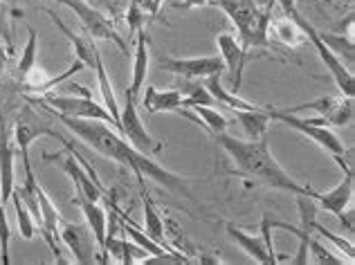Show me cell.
Returning a JSON list of instances; mask_svg holds the SVG:
<instances>
[{
  "label": "cell",
  "instance_id": "6da1fadb",
  "mask_svg": "<svg viewBox=\"0 0 355 265\" xmlns=\"http://www.w3.org/2000/svg\"><path fill=\"white\" fill-rule=\"evenodd\" d=\"M39 108H43L48 115H52V119H59L65 128L72 130L83 144H88L92 151H97L99 155H104L108 160H113V162L130 169V171L135 173L139 185H144V176H146V178L155 180L157 185H162L164 189H169L171 194H182L187 198H191L189 182H187L184 178L166 171L164 166L153 162L151 155L139 153L135 146H130V142L121 135L117 128L106 124V121L68 117V115H59V112H54L45 106H39Z\"/></svg>",
  "mask_w": 355,
  "mask_h": 265
},
{
  "label": "cell",
  "instance_id": "7a4b0ae2",
  "mask_svg": "<svg viewBox=\"0 0 355 265\" xmlns=\"http://www.w3.org/2000/svg\"><path fill=\"white\" fill-rule=\"evenodd\" d=\"M214 139L227 151L232 162L236 164L239 173L250 180H254L259 185H266L270 189H279V191H291L295 196H311L315 198L317 191L311 187L299 185L297 180L286 173V169L277 162L268 144V135L259 139H239L225 132H211Z\"/></svg>",
  "mask_w": 355,
  "mask_h": 265
},
{
  "label": "cell",
  "instance_id": "3957f363",
  "mask_svg": "<svg viewBox=\"0 0 355 265\" xmlns=\"http://www.w3.org/2000/svg\"><path fill=\"white\" fill-rule=\"evenodd\" d=\"M209 5L220 7L230 21L234 23L239 30V43L245 52L252 47L270 45V14L257 5V0H209Z\"/></svg>",
  "mask_w": 355,
  "mask_h": 265
},
{
  "label": "cell",
  "instance_id": "277c9868",
  "mask_svg": "<svg viewBox=\"0 0 355 265\" xmlns=\"http://www.w3.org/2000/svg\"><path fill=\"white\" fill-rule=\"evenodd\" d=\"M279 5H282L284 9V14L286 18H291V21L297 25V30L304 34V39L311 41V45L317 50V54H320V59L322 63L329 68L331 72V77L335 79V83H338V88L342 90L344 97H353V92H355V86H353V72L344 65V61H340L338 56H335L329 47H326L320 39V30L308 21V18H304L302 14L297 12V0H277Z\"/></svg>",
  "mask_w": 355,
  "mask_h": 265
},
{
  "label": "cell",
  "instance_id": "5b68a950",
  "mask_svg": "<svg viewBox=\"0 0 355 265\" xmlns=\"http://www.w3.org/2000/svg\"><path fill=\"white\" fill-rule=\"evenodd\" d=\"M72 90L81 92V97H65V94H50V92H43V97H25L27 101L32 103H39V106H45L59 115H68V117H79V119H99V121H106L113 128L115 126V119L113 115L99 103L92 99V94L74 83Z\"/></svg>",
  "mask_w": 355,
  "mask_h": 265
},
{
  "label": "cell",
  "instance_id": "8992f818",
  "mask_svg": "<svg viewBox=\"0 0 355 265\" xmlns=\"http://www.w3.org/2000/svg\"><path fill=\"white\" fill-rule=\"evenodd\" d=\"M27 101V99H25ZM43 135H50L54 139L61 137V132L52 126V115H48L43 108L36 110L32 106V101H27L25 106L18 112V117L14 121V130H12V137L16 139V146L21 151V157H23V164H30V146L36 137H43Z\"/></svg>",
  "mask_w": 355,
  "mask_h": 265
},
{
  "label": "cell",
  "instance_id": "52a82bcc",
  "mask_svg": "<svg viewBox=\"0 0 355 265\" xmlns=\"http://www.w3.org/2000/svg\"><path fill=\"white\" fill-rule=\"evenodd\" d=\"M270 119H277L282 121V124L291 126L293 130L302 132V135H306L308 139H313L317 146H322L326 153H329L335 162L342 164L347 162V148H344V144L340 142V137L335 135L333 130H329L326 126H320V124H313L311 119H302L297 117L295 112H286V110H275V108H266Z\"/></svg>",
  "mask_w": 355,
  "mask_h": 265
},
{
  "label": "cell",
  "instance_id": "ba28073f",
  "mask_svg": "<svg viewBox=\"0 0 355 265\" xmlns=\"http://www.w3.org/2000/svg\"><path fill=\"white\" fill-rule=\"evenodd\" d=\"M135 99H137L135 94L126 90L124 106H119V132L130 142V146H135L139 151V153L157 155L164 148V144H162L160 139H155L151 132L146 130L144 121L139 119L137 101Z\"/></svg>",
  "mask_w": 355,
  "mask_h": 265
},
{
  "label": "cell",
  "instance_id": "9c48e42d",
  "mask_svg": "<svg viewBox=\"0 0 355 265\" xmlns=\"http://www.w3.org/2000/svg\"><path fill=\"white\" fill-rule=\"evenodd\" d=\"M61 5L70 7L74 14H77V18L81 21V25L86 27V32L90 39H101V41H110L115 43L121 54H128L126 50V41L121 39V36L117 34L115 25L108 21V18L99 12L97 7H92L88 0H59Z\"/></svg>",
  "mask_w": 355,
  "mask_h": 265
},
{
  "label": "cell",
  "instance_id": "30bf717a",
  "mask_svg": "<svg viewBox=\"0 0 355 265\" xmlns=\"http://www.w3.org/2000/svg\"><path fill=\"white\" fill-rule=\"evenodd\" d=\"M344 178L338 187H333L329 194H317L315 196V203L322 207V210L335 214L342 223V230L347 227V232L353 234V210L347 212V207L353 200V182H355V173H353V166L351 162H344L342 166Z\"/></svg>",
  "mask_w": 355,
  "mask_h": 265
},
{
  "label": "cell",
  "instance_id": "8fae6325",
  "mask_svg": "<svg viewBox=\"0 0 355 265\" xmlns=\"http://www.w3.org/2000/svg\"><path fill=\"white\" fill-rule=\"evenodd\" d=\"M157 65L164 72L178 74L184 79H205L209 74H223L225 63L220 56H189V59H173V56H160Z\"/></svg>",
  "mask_w": 355,
  "mask_h": 265
},
{
  "label": "cell",
  "instance_id": "7c38bea8",
  "mask_svg": "<svg viewBox=\"0 0 355 265\" xmlns=\"http://www.w3.org/2000/svg\"><path fill=\"white\" fill-rule=\"evenodd\" d=\"M295 198H297V207H299V219H302V230L308 234H317L320 239H326L331 245H335V248L347 254V259L353 263V259H355L353 243L349 239H344V236H338L331 230H326L324 225H320V221H317V210H320V207H317L315 198H311V196H295Z\"/></svg>",
  "mask_w": 355,
  "mask_h": 265
},
{
  "label": "cell",
  "instance_id": "4fadbf2b",
  "mask_svg": "<svg viewBox=\"0 0 355 265\" xmlns=\"http://www.w3.org/2000/svg\"><path fill=\"white\" fill-rule=\"evenodd\" d=\"M59 241L72 252V257H74V261H77V263L86 265V263H92V261H99L97 252H95V248H97L95 236H92L88 225L61 221Z\"/></svg>",
  "mask_w": 355,
  "mask_h": 265
},
{
  "label": "cell",
  "instance_id": "5bb4252c",
  "mask_svg": "<svg viewBox=\"0 0 355 265\" xmlns=\"http://www.w3.org/2000/svg\"><path fill=\"white\" fill-rule=\"evenodd\" d=\"M304 110H315L320 119H324V124L333 126H347L353 119V97H320L315 101L302 103L286 112H304Z\"/></svg>",
  "mask_w": 355,
  "mask_h": 265
},
{
  "label": "cell",
  "instance_id": "9a60e30c",
  "mask_svg": "<svg viewBox=\"0 0 355 265\" xmlns=\"http://www.w3.org/2000/svg\"><path fill=\"white\" fill-rule=\"evenodd\" d=\"M184 97L180 90H157L155 86H146L144 97H142V106L148 115H155V112H182L187 119H191L193 124L202 126V121L198 119L196 112L184 110Z\"/></svg>",
  "mask_w": 355,
  "mask_h": 265
},
{
  "label": "cell",
  "instance_id": "2e32d148",
  "mask_svg": "<svg viewBox=\"0 0 355 265\" xmlns=\"http://www.w3.org/2000/svg\"><path fill=\"white\" fill-rule=\"evenodd\" d=\"M216 45L220 47V54H223L220 59L225 63V70H227V79H230L227 90L236 92L241 88V74H243V68H245L248 52L241 47L234 34H218Z\"/></svg>",
  "mask_w": 355,
  "mask_h": 265
},
{
  "label": "cell",
  "instance_id": "e0dca14e",
  "mask_svg": "<svg viewBox=\"0 0 355 265\" xmlns=\"http://www.w3.org/2000/svg\"><path fill=\"white\" fill-rule=\"evenodd\" d=\"M16 185L14 176V146L9 142V128L5 119H0V200L9 203Z\"/></svg>",
  "mask_w": 355,
  "mask_h": 265
},
{
  "label": "cell",
  "instance_id": "ac0fdd59",
  "mask_svg": "<svg viewBox=\"0 0 355 265\" xmlns=\"http://www.w3.org/2000/svg\"><path fill=\"white\" fill-rule=\"evenodd\" d=\"M45 14L50 16V21L59 27V30L63 32V36L65 39L70 41V45H72V50H74V56L86 65V68H90V70H95V61H97V54H99V50L95 47V43H92V39L88 36V39H83V36H77L68 25H65L61 18L52 12V9H45Z\"/></svg>",
  "mask_w": 355,
  "mask_h": 265
},
{
  "label": "cell",
  "instance_id": "d6986e66",
  "mask_svg": "<svg viewBox=\"0 0 355 265\" xmlns=\"http://www.w3.org/2000/svg\"><path fill=\"white\" fill-rule=\"evenodd\" d=\"M225 232H227L230 239L236 245H241V248L245 250V254H250L257 263H279V257H275V254L268 250V245L261 236H252L248 232L239 230V227L232 225V223L225 225Z\"/></svg>",
  "mask_w": 355,
  "mask_h": 265
},
{
  "label": "cell",
  "instance_id": "ffe728a7",
  "mask_svg": "<svg viewBox=\"0 0 355 265\" xmlns=\"http://www.w3.org/2000/svg\"><path fill=\"white\" fill-rule=\"evenodd\" d=\"M270 225H272V227H279V230L291 232V234H295L302 243H306V248L311 250V257H308V261H311V263H338V265L344 263L342 257H338V254H333L331 250H326L320 241L313 239V234L304 232L302 227L288 225V223H282V221H272V219H270Z\"/></svg>",
  "mask_w": 355,
  "mask_h": 265
},
{
  "label": "cell",
  "instance_id": "44dd1931",
  "mask_svg": "<svg viewBox=\"0 0 355 265\" xmlns=\"http://www.w3.org/2000/svg\"><path fill=\"white\" fill-rule=\"evenodd\" d=\"M135 34L137 41H135V56H133V77H130V86L126 90L137 97L144 90L146 74H148V34L146 27H139Z\"/></svg>",
  "mask_w": 355,
  "mask_h": 265
},
{
  "label": "cell",
  "instance_id": "7402d4cb",
  "mask_svg": "<svg viewBox=\"0 0 355 265\" xmlns=\"http://www.w3.org/2000/svg\"><path fill=\"white\" fill-rule=\"evenodd\" d=\"M72 203L83 212V216H86V225L90 227L92 236H95L97 248L104 250V239H106V230H108V221H106L104 210L99 207V203L88 200V198H81V196H74Z\"/></svg>",
  "mask_w": 355,
  "mask_h": 265
},
{
  "label": "cell",
  "instance_id": "603a6c76",
  "mask_svg": "<svg viewBox=\"0 0 355 265\" xmlns=\"http://www.w3.org/2000/svg\"><path fill=\"white\" fill-rule=\"evenodd\" d=\"M142 187V205H144V234L148 236V239H153L157 245H162V248L171 250L169 243H166V234H164V223L160 219V214H157L155 205L151 200V196H148L146 187Z\"/></svg>",
  "mask_w": 355,
  "mask_h": 265
},
{
  "label": "cell",
  "instance_id": "cb8c5ba5",
  "mask_svg": "<svg viewBox=\"0 0 355 265\" xmlns=\"http://www.w3.org/2000/svg\"><path fill=\"white\" fill-rule=\"evenodd\" d=\"M205 88L207 92L214 97V101L218 103H225L232 110H250V108H257L254 103H250L245 99H241L236 92H232L225 88V83L220 81V72L218 74H209V77H205Z\"/></svg>",
  "mask_w": 355,
  "mask_h": 265
},
{
  "label": "cell",
  "instance_id": "d4e9b609",
  "mask_svg": "<svg viewBox=\"0 0 355 265\" xmlns=\"http://www.w3.org/2000/svg\"><path fill=\"white\" fill-rule=\"evenodd\" d=\"M236 112V119L243 128V132L250 137V139H259L268 135V126H270V115L266 108H250V110H234Z\"/></svg>",
  "mask_w": 355,
  "mask_h": 265
},
{
  "label": "cell",
  "instance_id": "484cf974",
  "mask_svg": "<svg viewBox=\"0 0 355 265\" xmlns=\"http://www.w3.org/2000/svg\"><path fill=\"white\" fill-rule=\"evenodd\" d=\"M95 72H97V83H99V92H101V99L106 103V110L113 115L115 119V126L119 130V103H117V97H115V90H113V83H110L108 74H106V68H104V59H101V54H97V61H95Z\"/></svg>",
  "mask_w": 355,
  "mask_h": 265
},
{
  "label": "cell",
  "instance_id": "4316f807",
  "mask_svg": "<svg viewBox=\"0 0 355 265\" xmlns=\"http://www.w3.org/2000/svg\"><path fill=\"white\" fill-rule=\"evenodd\" d=\"M322 43L329 47V50L338 56V59H347V68L353 72V59H355V45L349 36L344 34H331V32H320Z\"/></svg>",
  "mask_w": 355,
  "mask_h": 265
},
{
  "label": "cell",
  "instance_id": "83f0119b",
  "mask_svg": "<svg viewBox=\"0 0 355 265\" xmlns=\"http://www.w3.org/2000/svg\"><path fill=\"white\" fill-rule=\"evenodd\" d=\"M36 50H39V36L34 27H27V43L23 47V54L18 59V77L27 79L36 65Z\"/></svg>",
  "mask_w": 355,
  "mask_h": 265
},
{
  "label": "cell",
  "instance_id": "f1b7e54d",
  "mask_svg": "<svg viewBox=\"0 0 355 265\" xmlns=\"http://www.w3.org/2000/svg\"><path fill=\"white\" fill-rule=\"evenodd\" d=\"M189 108L200 117L202 128L207 132H225L227 130V117L220 115L214 106H200V103H196V106H189Z\"/></svg>",
  "mask_w": 355,
  "mask_h": 265
},
{
  "label": "cell",
  "instance_id": "f546056e",
  "mask_svg": "<svg viewBox=\"0 0 355 265\" xmlns=\"http://www.w3.org/2000/svg\"><path fill=\"white\" fill-rule=\"evenodd\" d=\"M277 41H282L286 45H297L302 43L304 34L297 30V25L291 21V18H284V21H272L268 25V36H272Z\"/></svg>",
  "mask_w": 355,
  "mask_h": 265
},
{
  "label": "cell",
  "instance_id": "4dcf8cb0",
  "mask_svg": "<svg viewBox=\"0 0 355 265\" xmlns=\"http://www.w3.org/2000/svg\"><path fill=\"white\" fill-rule=\"evenodd\" d=\"M182 97H184V106H196V103H200V106H214V97L207 92V88H205V83H198V81H193L189 79L187 83H182Z\"/></svg>",
  "mask_w": 355,
  "mask_h": 265
},
{
  "label": "cell",
  "instance_id": "1f68e13d",
  "mask_svg": "<svg viewBox=\"0 0 355 265\" xmlns=\"http://www.w3.org/2000/svg\"><path fill=\"white\" fill-rule=\"evenodd\" d=\"M9 200L14 203V210H16V219H18V234L23 236V239H34V234H36V221H34V216L30 214V210L23 205V200L18 198L16 191H12V198Z\"/></svg>",
  "mask_w": 355,
  "mask_h": 265
},
{
  "label": "cell",
  "instance_id": "d6a6232c",
  "mask_svg": "<svg viewBox=\"0 0 355 265\" xmlns=\"http://www.w3.org/2000/svg\"><path fill=\"white\" fill-rule=\"evenodd\" d=\"M9 239H12V227H9L7 214H5V203L0 200V259L3 263H9Z\"/></svg>",
  "mask_w": 355,
  "mask_h": 265
},
{
  "label": "cell",
  "instance_id": "836d02e7",
  "mask_svg": "<svg viewBox=\"0 0 355 265\" xmlns=\"http://www.w3.org/2000/svg\"><path fill=\"white\" fill-rule=\"evenodd\" d=\"M0 43H3L9 52L14 47V39H12V21H9V5H5L0 0Z\"/></svg>",
  "mask_w": 355,
  "mask_h": 265
},
{
  "label": "cell",
  "instance_id": "e575fe53",
  "mask_svg": "<svg viewBox=\"0 0 355 265\" xmlns=\"http://www.w3.org/2000/svg\"><path fill=\"white\" fill-rule=\"evenodd\" d=\"M133 3L142 9V12L148 16V18H155L157 12H160V5H162V0H133Z\"/></svg>",
  "mask_w": 355,
  "mask_h": 265
},
{
  "label": "cell",
  "instance_id": "d590c367",
  "mask_svg": "<svg viewBox=\"0 0 355 265\" xmlns=\"http://www.w3.org/2000/svg\"><path fill=\"white\" fill-rule=\"evenodd\" d=\"M209 0H180V3H175L173 7L175 9H182V12H189V9H196V7H207Z\"/></svg>",
  "mask_w": 355,
  "mask_h": 265
},
{
  "label": "cell",
  "instance_id": "8d00e7d4",
  "mask_svg": "<svg viewBox=\"0 0 355 265\" xmlns=\"http://www.w3.org/2000/svg\"><path fill=\"white\" fill-rule=\"evenodd\" d=\"M7 56H9V50L3 43H0V77H3V70H5V65H7Z\"/></svg>",
  "mask_w": 355,
  "mask_h": 265
},
{
  "label": "cell",
  "instance_id": "74e56055",
  "mask_svg": "<svg viewBox=\"0 0 355 265\" xmlns=\"http://www.w3.org/2000/svg\"><path fill=\"white\" fill-rule=\"evenodd\" d=\"M57 3H59V0H57Z\"/></svg>",
  "mask_w": 355,
  "mask_h": 265
}]
</instances>
